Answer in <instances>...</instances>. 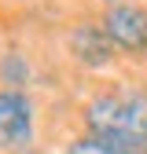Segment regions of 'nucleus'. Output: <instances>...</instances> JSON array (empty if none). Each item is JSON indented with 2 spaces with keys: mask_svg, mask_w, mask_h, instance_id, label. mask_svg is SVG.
Returning a JSON list of instances; mask_svg holds the SVG:
<instances>
[{
  "mask_svg": "<svg viewBox=\"0 0 147 154\" xmlns=\"http://www.w3.org/2000/svg\"><path fill=\"white\" fill-rule=\"evenodd\" d=\"M88 128L121 154H147V99H96L85 114Z\"/></svg>",
  "mask_w": 147,
  "mask_h": 154,
  "instance_id": "1",
  "label": "nucleus"
},
{
  "mask_svg": "<svg viewBox=\"0 0 147 154\" xmlns=\"http://www.w3.org/2000/svg\"><path fill=\"white\" fill-rule=\"evenodd\" d=\"M33 132V114L26 95L0 92V147H26Z\"/></svg>",
  "mask_w": 147,
  "mask_h": 154,
  "instance_id": "2",
  "label": "nucleus"
},
{
  "mask_svg": "<svg viewBox=\"0 0 147 154\" xmlns=\"http://www.w3.org/2000/svg\"><path fill=\"white\" fill-rule=\"evenodd\" d=\"M103 29L110 33V41L129 48V51H143L147 48V11L125 4V8H114L107 18H103Z\"/></svg>",
  "mask_w": 147,
  "mask_h": 154,
  "instance_id": "3",
  "label": "nucleus"
},
{
  "mask_svg": "<svg viewBox=\"0 0 147 154\" xmlns=\"http://www.w3.org/2000/svg\"><path fill=\"white\" fill-rule=\"evenodd\" d=\"M70 48H74V55H77L85 66H103L110 55H114V41H110V33L99 29V26H81V29H74Z\"/></svg>",
  "mask_w": 147,
  "mask_h": 154,
  "instance_id": "4",
  "label": "nucleus"
},
{
  "mask_svg": "<svg viewBox=\"0 0 147 154\" xmlns=\"http://www.w3.org/2000/svg\"><path fill=\"white\" fill-rule=\"evenodd\" d=\"M0 73H4V81H11V85H22L26 81V63H22V55H8L4 63H0Z\"/></svg>",
  "mask_w": 147,
  "mask_h": 154,
  "instance_id": "5",
  "label": "nucleus"
},
{
  "mask_svg": "<svg viewBox=\"0 0 147 154\" xmlns=\"http://www.w3.org/2000/svg\"><path fill=\"white\" fill-rule=\"evenodd\" d=\"M70 154H121V150H114L110 143H103L99 136H88V140H77V143H74Z\"/></svg>",
  "mask_w": 147,
  "mask_h": 154,
  "instance_id": "6",
  "label": "nucleus"
}]
</instances>
